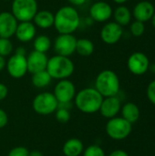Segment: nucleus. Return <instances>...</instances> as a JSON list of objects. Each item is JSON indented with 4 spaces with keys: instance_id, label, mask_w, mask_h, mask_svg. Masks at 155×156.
<instances>
[{
    "instance_id": "obj_1",
    "label": "nucleus",
    "mask_w": 155,
    "mask_h": 156,
    "mask_svg": "<svg viewBox=\"0 0 155 156\" xmlns=\"http://www.w3.org/2000/svg\"><path fill=\"white\" fill-rule=\"evenodd\" d=\"M80 25V16L73 5H63L54 14V27L58 34H73Z\"/></svg>"
},
{
    "instance_id": "obj_2",
    "label": "nucleus",
    "mask_w": 155,
    "mask_h": 156,
    "mask_svg": "<svg viewBox=\"0 0 155 156\" xmlns=\"http://www.w3.org/2000/svg\"><path fill=\"white\" fill-rule=\"evenodd\" d=\"M74 101L81 112L91 114L99 112L103 97L95 88H85L76 93Z\"/></svg>"
},
{
    "instance_id": "obj_3",
    "label": "nucleus",
    "mask_w": 155,
    "mask_h": 156,
    "mask_svg": "<svg viewBox=\"0 0 155 156\" xmlns=\"http://www.w3.org/2000/svg\"><path fill=\"white\" fill-rule=\"evenodd\" d=\"M47 71L51 76L52 80H65L69 79L75 70V65L69 57L55 55L48 58L47 65Z\"/></svg>"
},
{
    "instance_id": "obj_4",
    "label": "nucleus",
    "mask_w": 155,
    "mask_h": 156,
    "mask_svg": "<svg viewBox=\"0 0 155 156\" xmlns=\"http://www.w3.org/2000/svg\"><path fill=\"white\" fill-rule=\"evenodd\" d=\"M121 88L119 76L111 69L100 71L95 80V89L102 95L103 98L117 96Z\"/></svg>"
},
{
    "instance_id": "obj_5",
    "label": "nucleus",
    "mask_w": 155,
    "mask_h": 156,
    "mask_svg": "<svg viewBox=\"0 0 155 156\" xmlns=\"http://www.w3.org/2000/svg\"><path fill=\"white\" fill-rule=\"evenodd\" d=\"M38 11L37 0H13L11 13L18 22L32 21Z\"/></svg>"
},
{
    "instance_id": "obj_6",
    "label": "nucleus",
    "mask_w": 155,
    "mask_h": 156,
    "mask_svg": "<svg viewBox=\"0 0 155 156\" xmlns=\"http://www.w3.org/2000/svg\"><path fill=\"white\" fill-rule=\"evenodd\" d=\"M132 124L122 117H114L109 119L106 124V133L113 140L121 141L126 139L132 133Z\"/></svg>"
},
{
    "instance_id": "obj_7",
    "label": "nucleus",
    "mask_w": 155,
    "mask_h": 156,
    "mask_svg": "<svg viewBox=\"0 0 155 156\" xmlns=\"http://www.w3.org/2000/svg\"><path fill=\"white\" fill-rule=\"evenodd\" d=\"M58 106V101L52 92L44 91L37 94L32 102L33 110L39 115H49L54 113Z\"/></svg>"
},
{
    "instance_id": "obj_8",
    "label": "nucleus",
    "mask_w": 155,
    "mask_h": 156,
    "mask_svg": "<svg viewBox=\"0 0 155 156\" xmlns=\"http://www.w3.org/2000/svg\"><path fill=\"white\" fill-rule=\"evenodd\" d=\"M6 70L8 74L14 79H21L23 78L27 71V62L26 57L25 54L15 53L10 56L5 64Z\"/></svg>"
},
{
    "instance_id": "obj_9",
    "label": "nucleus",
    "mask_w": 155,
    "mask_h": 156,
    "mask_svg": "<svg viewBox=\"0 0 155 156\" xmlns=\"http://www.w3.org/2000/svg\"><path fill=\"white\" fill-rule=\"evenodd\" d=\"M76 44L77 38L73 34H58L53 48L57 55L69 57L76 52Z\"/></svg>"
},
{
    "instance_id": "obj_10",
    "label": "nucleus",
    "mask_w": 155,
    "mask_h": 156,
    "mask_svg": "<svg viewBox=\"0 0 155 156\" xmlns=\"http://www.w3.org/2000/svg\"><path fill=\"white\" fill-rule=\"evenodd\" d=\"M76 87L69 79L60 80L54 88V96L58 103L71 102L76 96Z\"/></svg>"
},
{
    "instance_id": "obj_11",
    "label": "nucleus",
    "mask_w": 155,
    "mask_h": 156,
    "mask_svg": "<svg viewBox=\"0 0 155 156\" xmlns=\"http://www.w3.org/2000/svg\"><path fill=\"white\" fill-rule=\"evenodd\" d=\"M150 60L148 57L140 51H136L132 53L128 60H127V67L131 73L136 76H142L145 74L150 68Z\"/></svg>"
},
{
    "instance_id": "obj_12",
    "label": "nucleus",
    "mask_w": 155,
    "mask_h": 156,
    "mask_svg": "<svg viewBox=\"0 0 155 156\" xmlns=\"http://www.w3.org/2000/svg\"><path fill=\"white\" fill-rule=\"evenodd\" d=\"M123 35L122 27L117 24L116 22H108L106 23L100 33L101 40L108 45H114L118 43Z\"/></svg>"
},
{
    "instance_id": "obj_13",
    "label": "nucleus",
    "mask_w": 155,
    "mask_h": 156,
    "mask_svg": "<svg viewBox=\"0 0 155 156\" xmlns=\"http://www.w3.org/2000/svg\"><path fill=\"white\" fill-rule=\"evenodd\" d=\"M18 21L11 12H0V37L11 38L15 36Z\"/></svg>"
},
{
    "instance_id": "obj_14",
    "label": "nucleus",
    "mask_w": 155,
    "mask_h": 156,
    "mask_svg": "<svg viewBox=\"0 0 155 156\" xmlns=\"http://www.w3.org/2000/svg\"><path fill=\"white\" fill-rule=\"evenodd\" d=\"M90 16L96 22H106L111 16L113 9L111 5L104 1H98L90 7Z\"/></svg>"
},
{
    "instance_id": "obj_15",
    "label": "nucleus",
    "mask_w": 155,
    "mask_h": 156,
    "mask_svg": "<svg viewBox=\"0 0 155 156\" xmlns=\"http://www.w3.org/2000/svg\"><path fill=\"white\" fill-rule=\"evenodd\" d=\"M48 58L46 53H42L37 50L31 51L26 57L27 71L31 74L45 70L47 69Z\"/></svg>"
},
{
    "instance_id": "obj_16",
    "label": "nucleus",
    "mask_w": 155,
    "mask_h": 156,
    "mask_svg": "<svg viewBox=\"0 0 155 156\" xmlns=\"http://www.w3.org/2000/svg\"><path fill=\"white\" fill-rule=\"evenodd\" d=\"M121 109H122L121 100L117 96H111V97L103 98L99 112L103 117L107 119H111L117 116V114L121 112Z\"/></svg>"
},
{
    "instance_id": "obj_17",
    "label": "nucleus",
    "mask_w": 155,
    "mask_h": 156,
    "mask_svg": "<svg viewBox=\"0 0 155 156\" xmlns=\"http://www.w3.org/2000/svg\"><path fill=\"white\" fill-rule=\"evenodd\" d=\"M155 12V7L153 3L147 0L141 1L137 3L132 10V16L135 20L141 22H148L151 20Z\"/></svg>"
},
{
    "instance_id": "obj_18",
    "label": "nucleus",
    "mask_w": 155,
    "mask_h": 156,
    "mask_svg": "<svg viewBox=\"0 0 155 156\" xmlns=\"http://www.w3.org/2000/svg\"><path fill=\"white\" fill-rule=\"evenodd\" d=\"M15 36L20 42H29L33 40L37 36V27L31 21L19 22Z\"/></svg>"
},
{
    "instance_id": "obj_19",
    "label": "nucleus",
    "mask_w": 155,
    "mask_h": 156,
    "mask_svg": "<svg viewBox=\"0 0 155 156\" xmlns=\"http://www.w3.org/2000/svg\"><path fill=\"white\" fill-rule=\"evenodd\" d=\"M33 23L41 29H48L54 26V14L48 10H40L35 15Z\"/></svg>"
},
{
    "instance_id": "obj_20",
    "label": "nucleus",
    "mask_w": 155,
    "mask_h": 156,
    "mask_svg": "<svg viewBox=\"0 0 155 156\" xmlns=\"http://www.w3.org/2000/svg\"><path fill=\"white\" fill-rule=\"evenodd\" d=\"M84 151L83 143L77 138H71L63 144L62 152L65 156H79Z\"/></svg>"
},
{
    "instance_id": "obj_21",
    "label": "nucleus",
    "mask_w": 155,
    "mask_h": 156,
    "mask_svg": "<svg viewBox=\"0 0 155 156\" xmlns=\"http://www.w3.org/2000/svg\"><path fill=\"white\" fill-rule=\"evenodd\" d=\"M121 112H122V117L132 124L135 123L140 118V109L133 102L125 103L122 107Z\"/></svg>"
},
{
    "instance_id": "obj_22",
    "label": "nucleus",
    "mask_w": 155,
    "mask_h": 156,
    "mask_svg": "<svg viewBox=\"0 0 155 156\" xmlns=\"http://www.w3.org/2000/svg\"><path fill=\"white\" fill-rule=\"evenodd\" d=\"M112 16L114 17V22L119 24L122 27L128 26L132 19V12L131 10L123 5H120L118 7L115 8V10L112 13Z\"/></svg>"
},
{
    "instance_id": "obj_23",
    "label": "nucleus",
    "mask_w": 155,
    "mask_h": 156,
    "mask_svg": "<svg viewBox=\"0 0 155 156\" xmlns=\"http://www.w3.org/2000/svg\"><path fill=\"white\" fill-rule=\"evenodd\" d=\"M95 49L94 43L89 38H79L77 39L76 52L82 57H89L93 54Z\"/></svg>"
},
{
    "instance_id": "obj_24",
    "label": "nucleus",
    "mask_w": 155,
    "mask_h": 156,
    "mask_svg": "<svg viewBox=\"0 0 155 156\" xmlns=\"http://www.w3.org/2000/svg\"><path fill=\"white\" fill-rule=\"evenodd\" d=\"M52 80L51 76L48 74L47 69L32 74V84L37 89H43L48 87Z\"/></svg>"
},
{
    "instance_id": "obj_25",
    "label": "nucleus",
    "mask_w": 155,
    "mask_h": 156,
    "mask_svg": "<svg viewBox=\"0 0 155 156\" xmlns=\"http://www.w3.org/2000/svg\"><path fill=\"white\" fill-rule=\"evenodd\" d=\"M51 46H52L51 39L47 35L36 36V37L34 38V43H33L34 50L42 53H47L51 48Z\"/></svg>"
},
{
    "instance_id": "obj_26",
    "label": "nucleus",
    "mask_w": 155,
    "mask_h": 156,
    "mask_svg": "<svg viewBox=\"0 0 155 156\" xmlns=\"http://www.w3.org/2000/svg\"><path fill=\"white\" fill-rule=\"evenodd\" d=\"M14 47L10 38L0 37V55L4 58L10 56L13 52Z\"/></svg>"
},
{
    "instance_id": "obj_27",
    "label": "nucleus",
    "mask_w": 155,
    "mask_h": 156,
    "mask_svg": "<svg viewBox=\"0 0 155 156\" xmlns=\"http://www.w3.org/2000/svg\"><path fill=\"white\" fill-rule=\"evenodd\" d=\"M130 30H131V33H132V35L133 37H141V36H143L144 34V32H145V25H144L143 22L135 20L131 24Z\"/></svg>"
},
{
    "instance_id": "obj_28",
    "label": "nucleus",
    "mask_w": 155,
    "mask_h": 156,
    "mask_svg": "<svg viewBox=\"0 0 155 156\" xmlns=\"http://www.w3.org/2000/svg\"><path fill=\"white\" fill-rule=\"evenodd\" d=\"M82 154L83 156H106L103 149L96 144L90 145L89 147L84 149Z\"/></svg>"
},
{
    "instance_id": "obj_29",
    "label": "nucleus",
    "mask_w": 155,
    "mask_h": 156,
    "mask_svg": "<svg viewBox=\"0 0 155 156\" xmlns=\"http://www.w3.org/2000/svg\"><path fill=\"white\" fill-rule=\"evenodd\" d=\"M55 116H56V120L61 123H66L70 120L69 110L63 109V108H58L57 111L55 112Z\"/></svg>"
},
{
    "instance_id": "obj_30",
    "label": "nucleus",
    "mask_w": 155,
    "mask_h": 156,
    "mask_svg": "<svg viewBox=\"0 0 155 156\" xmlns=\"http://www.w3.org/2000/svg\"><path fill=\"white\" fill-rule=\"evenodd\" d=\"M29 151L26 147L23 146H17L10 150L7 156H28Z\"/></svg>"
},
{
    "instance_id": "obj_31",
    "label": "nucleus",
    "mask_w": 155,
    "mask_h": 156,
    "mask_svg": "<svg viewBox=\"0 0 155 156\" xmlns=\"http://www.w3.org/2000/svg\"><path fill=\"white\" fill-rule=\"evenodd\" d=\"M146 94H147V98L150 101V102L155 105V80L149 83V85L147 87Z\"/></svg>"
},
{
    "instance_id": "obj_32",
    "label": "nucleus",
    "mask_w": 155,
    "mask_h": 156,
    "mask_svg": "<svg viewBox=\"0 0 155 156\" xmlns=\"http://www.w3.org/2000/svg\"><path fill=\"white\" fill-rule=\"evenodd\" d=\"M7 122H8V116L6 112L3 109L0 108V129L6 126Z\"/></svg>"
},
{
    "instance_id": "obj_33",
    "label": "nucleus",
    "mask_w": 155,
    "mask_h": 156,
    "mask_svg": "<svg viewBox=\"0 0 155 156\" xmlns=\"http://www.w3.org/2000/svg\"><path fill=\"white\" fill-rule=\"evenodd\" d=\"M8 95V88L4 83L0 82V101L5 100Z\"/></svg>"
},
{
    "instance_id": "obj_34",
    "label": "nucleus",
    "mask_w": 155,
    "mask_h": 156,
    "mask_svg": "<svg viewBox=\"0 0 155 156\" xmlns=\"http://www.w3.org/2000/svg\"><path fill=\"white\" fill-rule=\"evenodd\" d=\"M108 156H129V154L125 151L118 149V150H115V151L111 152Z\"/></svg>"
},
{
    "instance_id": "obj_35",
    "label": "nucleus",
    "mask_w": 155,
    "mask_h": 156,
    "mask_svg": "<svg viewBox=\"0 0 155 156\" xmlns=\"http://www.w3.org/2000/svg\"><path fill=\"white\" fill-rule=\"evenodd\" d=\"M73 6H80V5H83L87 0H68Z\"/></svg>"
},
{
    "instance_id": "obj_36",
    "label": "nucleus",
    "mask_w": 155,
    "mask_h": 156,
    "mask_svg": "<svg viewBox=\"0 0 155 156\" xmlns=\"http://www.w3.org/2000/svg\"><path fill=\"white\" fill-rule=\"evenodd\" d=\"M5 64H6V60L4 57H2L0 55V71L3 70L5 68Z\"/></svg>"
},
{
    "instance_id": "obj_37",
    "label": "nucleus",
    "mask_w": 155,
    "mask_h": 156,
    "mask_svg": "<svg viewBox=\"0 0 155 156\" xmlns=\"http://www.w3.org/2000/svg\"><path fill=\"white\" fill-rule=\"evenodd\" d=\"M28 156H44V154L38 150H33V151L29 152V155Z\"/></svg>"
},
{
    "instance_id": "obj_38",
    "label": "nucleus",
    "mask_w": 155,
    "mask_h": 156,
    "mask_svg": "<svg viewBox=\"0 0 155 156\" xmlns=\"http://www.w3.org/2000/svg\"><path fill=\"white\" fill-rule=\"evenodd\" d=\"M114 3H116V4H118V5H123L124 3H126L127 1H129V0H112Z\"/></svg>"
},
{
    "instance_id": "obj_39",
    "label": "nucleus",
    "mask_w": 155,
    "mask_h": 156,
    "mask_svg": "<svg viewBox=\"0 0 155 156\" xmlns=\"http://www.w3.org/2000/svg\"><path fill=\"white\" fill-rule=\"evenodd\" d=\"M151 21H152V24H153V27L155 28V12L154 14H153V17L151 18Z\"/></svg>"
},
{
    "instance_id": "obj_40",
    "label": "nucleus",
    "mask_w": 155,
    "mask_h": 156,
    "mask_svg": "<svg viewBox=\"0 0 155 156\" xmlns=\"http://www.w3.org/2000/svg\"><path fill=\"white\" fill-rule=\"evenodd\" d=\"M3 1H7V0H3Z\"/></svg>"
},
{
    "instance_id": "obj_41",
    "label": "nucleus",
    "mask_w": 155,
    "mask_h": 156,
    "mask_svg": "<svg viewBox=\"0 0 155 156\" xmlns=\"http://www.w3.org/2000/svg\"></svg>"
}]
</instances>
